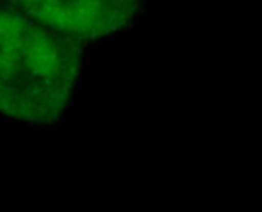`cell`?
Masks as SVG:
<instances>
[{
    "label": "cell",
    "mask_w": 262,
    "mask_h": 212,
    "mask_svg": "<svg viewBox=\"0 0 262 212\" xmlns=\"http://www.w3.org/2000/svg\"><path fill=\"white\" fill-rule=\"evenodd\" d=\"M84 44L0 0V113L48 127L66 112Z\"/></svg>",
    "instance_id": "1"
},
{
    "label": "cell",
    "mask_w": 262,
    "mask_h": 212,
    "mask_svg": "<svg viewBox=\"0 0 262 212\" xmlns=\"http://www.w3.org/2000/svg\"><path fill=\"white\" fill-rule=\"evenodd\" d=\"M43 26L81 44L127 28L143 0H3Z\"/></svg>",
    "instance_id": "2"
}]
</instances>
